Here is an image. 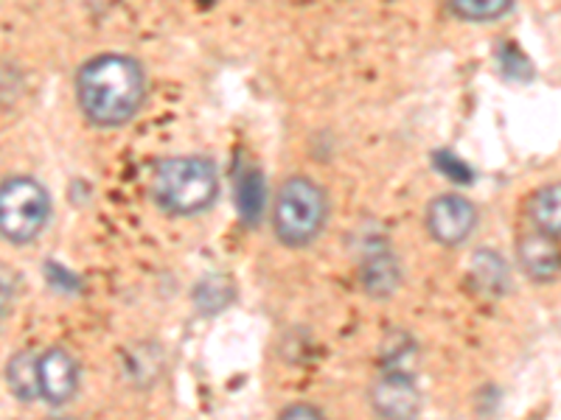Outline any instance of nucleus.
Masks as SVG:
<instances>
[{
  "label": "nucleus",
  "mask_w": 561,
  "mask_h": 420,
  "mask_svg": "<svg viewBox=\"0 0 561 420\" xmlns=\"http://www.w3.org/2000/svg\"><path fill=\"white\" fill-rule=\"evenodd\" d=\"M77 98L96 127H122L147 98V77L133 57L102 54L79 68Z\"/></svg>",
  "instance_id": "nucleus-1"
},
{
  "label": "nucleus",
  "mask_w": 561,
  "mask_h": 420,
  "mask_svg": "<svg viewBox=\"0 0 561 420\" xmlns=\"http://www.w3.org/2000/svg\"><path fill=\"white\" fill-rule=\"evenodd\" d=\"M152 194L158 205L178 217H194L217 202L219 174L214 160L203 154L169 158L154 168Z\"/></svg>",
  "instance_id": "nucleus-2"
},
{
  "label": "nucleus",
  "mask_w": 561,
  "mask_h": 420,
  "mask_svg": "<svg viewBox=\"0 0 561 420\" xmlns=\"http://www.w3.org/2000/svg\"><path fill=\"white\" fill-rule=\"evenodd\" d=\"M329 219V199L309 177H289L280 185L273 210V228L280 244L307 247L323 233Z\"/></svg>",
  "instance_id": "nucleus-3"
},
{
  "label": "nucleus",
  "mask_w": 561,
  "mask_h": 420,
  "mask_svg": "<svg viewBox=\"0 0 561 420\" xmlns=\"http://www.w3.org/2000/svg\"><path fill=\"white\" fill-rule=\"evenodd\" d=\"M51 217V199L32 177H9L0 183V236L26 244L43 233Z\"/></svg>",
  "instance_id": "nucleus-4"
},
{
  "label": "nucleus",
  "mask_w": 561,
  "mask_h": 420,
  "mask_svg": "<svg viewBox=\"0 0 561 420\" xmlns=\"http://www.w3.org/2000/svg\"><path fill=\"white\" fill-rule=\"evenodd\" d=\"M478 228V208L460 194H440L427 208L430 236L444 247H460Z\"/></svg>",
  "instance_id": "nucleus-5"
},
{
  "label": "nucleus",
  "mask_w": 561,
  "mask_h": 420,
  "mask_svg": "<svg viewBox=\"0 0 561 420\" xmlns=\"http://www.w3.org/2000/svg\"><path fill=\"white\" fill-rule=\"evenodd\" d=\"M370 407L382 420H415L421 409V393L413 376L404 370H390L370 389Z\"/></svg>",
  "instance_id": "nucleus-6"
},
{
  "label": "nucleus",
  "mask_w": 561,
  "mask_h": 420,
  "mask_svg": "<svg viewBox=\"0 0 561 420\" xmlns=\"http://www.w3.org/2000/svg\"><path fill=\"white\" fill-rule=\"evenodd\" d=\"M79 384V368L68 350L51 348L39 357V395L54 407L73 398Z\"/></svg>",
  "instance_id": "nucleus-7"
},
{
  "label": "nucleus",
  "mask_w": 561,
  "mask_h": 420,
  "mask_svg": "<svg viewBox=\"0 0 561 420\" xmlns=\"http://www.w3.org/2000/svg\"><path fill=\"white\" fill-rule=\"evenodd\" d=\"M519 264L525 275L536 283H550L561 275V244L559 238H550L545 233H528L517 242Z\"/></svg>",
  "instance_id": "nucleus-8"
},
{
  "label": "nucleus",
  "mask_w": 561,
  "mask_h": 420,
  "mask_svg": "<svg viewBox=\"0 0 561 420\" xmlns=\"http://www.w3.org/2000/svg\"><path fill=\"white\" fill-rule=\"evenodd\" d=\"M363 287L370 298H390L399 287V267L388 247H374L365 253L363 261Z\"/></svg>",
  "instance_id": "nucleus-9"
},
{
  "label": "nucleus",
  "mask_w": 561,
  "mask_h": 420,
  "mask_svg": "<svg viewBox=\"0 0 561 420\" xmlns=\"http://www.w3.org/2000/svg\"><path fill=\"white\" fill-rule=\"evenodd\" d=\"M528 217L536 233L550 238H561V183L542 185L528 199Z\"/></svg>",
  "instance_id": "nucleus-10"
},
{
  "label": "nucleus",
  "mask_w": 561,
  "mask_h": 420,
  "mask_svg": "<svg viewBox=\"0 0 561 420\" xmlns=\"http://www.w3.org/2000/svg\"><path fill=\"white\" fill-rule=\"evenodd\" d=\"M469 272H472L474 287H478L480 294L503 298L505 289H508V267H505V261L494 249H480V253H474Z\"/></svg>",
  "instance_id": "nucleus-11"
},
{
  "label": "nucleus",
  "mask_w": 561,
  "mask_h": 420,
  "mask_svg": "<svg viewBox=\"0 0 561 420\" xmlns=\"http://www.w3.org/2000/svg\"><path fill=\"white\" fill-rule=\"evenodd\" d=\"M9 389L18 395L20 401H34L39 395V357L34 350H20L18 357L9 359L7 368Z\"/></svg>",
  "instance_id": "nucleus-12"
},
{
  "label": "nucleus",
  "mask_w": 561,
  "mask_h": 420,
  "mask_svg": "<svg viewBox=\"0 0 561 420\" xmlns=\"http://www.w3.org/2000/svg\"><path fill=\"white\" fill-rule=\"evenodd\" d=\"M237 194H239V213L248 224L259 222L262 217V205H264V185H262V174L255 172V168H244L239 174L237 183Z\"/></svg>",
  "instance_id": "nucleus-13"
},
{
  "label": "nucleus",
  "mask_w": 561,
  "mask_h": 420,
  "mask_svg": "<svg viewBox=\"0 0 561 420\" xmlns=\"http://www.w3.org/2000/svg\"><path fill=\"white\" fill-rule=\"evenodd\" d=\"M514 9L508 0H455L449 3V12L460 20H472V23H489V20H500Z\"/></svg>",
  "instance_id": "nucleus-14"
},
{
  "label": "nucleus",
  "mask_w": 561,
  "mask_h": 420,
  "mask_svg": "<svg viewBox=\"0 0 561 420\" xmlns=\"http://www.w3.org/2000/svg\"><path fill=\"white\" fill-rule=\"evenodd\" d=\"M500 65H503V73L508 79H517V82H528L534 77V65L528 62L523 51H519L517 45H503L500 48Z\"/></svg>",
  "instance_id": "nucleus-15"
},
{
  "label": "nucleus",
  "mask_w": 561,
  "mask_h": 420,
  "mask_svg": "<svg viewBox=\"0 0 561 420\" xmlns=\"http://www.w3.org/2000/svg\"><path fill=\"white\" fill-rule=\"evenodd\" d=\"M435 166L447 174V177H453L455 183H469V179H472V172H469V168H466L463 163H460L458 158H453L449 152L435 154Z\"/></svg>",
  "instance_id": "nucleus-16"
},
{
  "label": "nucleus",
  "mask_w": 561,
  "mask_h": 420,
  "mask_svg": "<svg viewBox=\"0 0 561 420\" xmlns=\"http://www.w3.org/2000/svg\"><path fill=\"white\" fill-rule=\"evenodd\" d=\"M278 420H325V418L320 415V409L309 407V404H293V407H287L278 415Z\"/></svg>",
  "instance_id": "nucleus-17"
},
{
  "label": "nucleus",
  "mask_w": 561,
  "mask_h": 420,
  "mask_svg": "<svg viewBox=\"0 0 561 420\" xmlns=\"http://www.w3.org/2000/svg\"><path fill=\"white\" fill-rule=\"evenodd\" d=\"M9 300H12V275L0 267V308H7Z\"/></svg>",
  "instance_id": "nucleus-18"
},
{
  "label": "nucleus",
  "mask_w": 561,
  "mask_h": 420,
  "mask_svg": "<svg viewBox=\"0 0 561 420\" xmlns=\"http://www.w3.org/2000/svg\"><path fill=\"white\" fill-rule=\"evenodd\" d=\"M0 314H3V308H0Z\"/></svg>",
  "instance_id": "nucleus-19"
}]
</instances>
